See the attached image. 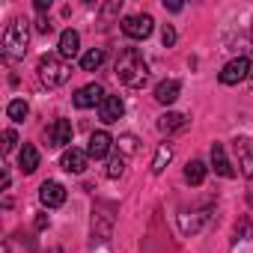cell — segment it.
I'll return each instance as SVG.
<instances>
[{"label": "cell", "mask_w": 253, "mask_h": 253, "mask_svg": "<svg viewBox=\"0 0 253 253\" xmlns=\"http://www.w3.org/2000/svg\"><path fill=\"white\" fill-rule=\"evenodd\" d=\"M116 78L119 84L131 86V89H140L146 81H149V66L143 60V54L137 48H125L116 60Z\"/></svg>", "instance_id": "1"}, {"label": "cell", "mask_w": 253, "mask_h": 253, "mask_svg": "<svg viewBox=\"0 0 253 253\" xmlns=\"http://www.w3.org/2000/svg\"><path fill=\"white\" fill-rule=\"evenodd\" d=\"M27 45H30V27L24 18H12L3 30V51L9 57H24L27 54Z\"/></svg>", "instance_id": "2"}, {"label": "cell", "mask_w": 253, "mask_h": 253, "mask_svg": "<svg viewBox=\"0 0 253 253\" xmlns=\"http://www.w3.org/2000/svg\"><path fill=\"white\" fill-rule=\"evenodd\" d=\"M69 75H72V69L60 57H54V54H48V57L39 60V81L45 86H60V84L69 81Z\"/></svg>", "instance_id": "3"}, {"label": "cell", "mask_w": 253, "mask_h": 253, "mask_svg": "<svg viewBox=\"0 0 253 253\" xmlns=\"http://www.w3.org/2000/svg\"><path fill=\"white\" fill-rule=\"evenodd\" d=\"M220 84H226V86H235V84H241V81H247L250 78V60L247 57H235V60H229L223 69H220Z\"/></svg>", "instance_id": "4"}, {"label": "cell", "mask_w": 253, "mask_h": 253, "mask_svg": "<svg viewBox=\"0 0 253 253\" xmlns=\"http://www.w3.org/2000/svg\"><path fill=\"white\" fill-rule=\"evenodd\" d=\"M152 15H128V18H122V33L128 36V39H146L152 33Z\"/></svg>", "instance_id": "5"}, {"label": "cell", "mask_w": 253, "mask_h": 253, "mask_svg": "<svg viewBox=\"0 0 253 253\" xmlns=\"http://www.w3.org/2000/svg\"><path fill=\"white\" fill-rule=\"evenodd\" d=\"M72 137H75V128H72V122H69V119H57L51 128H48V146H54V149L69 146Z\"/></svg>", "instance_id": "6"}, {"label": "cell", "mask_w": 253, "mask_h": 253, "mask_svg": "<svg viewBox=\"0 0 253 253\" xmlns=\"http://www.w3.org/2000/svg\"><path fill=\"white\" fill-rule=\"evenodd\" d=\"M104 98H107V95H104V89H101L98 84H86V86H81V89L75 92V107H81V110L98 107Z\"/></svg>", "instance_id": "7"}, {"label": "cell", "mask_w": 253, "mask_h": 253, "mask_svg": "<svg viewBox=\"0 0 253 253\" xmlns=\"http://www.w3.org/2000/svg\"><path fill=\"white\" fill-rule=\"evenodd\" d=\"M86 164H89V155L84 152V149H66L63 152V158H60V167L66 170V173H84L86 170Z\"/></svg>", "instance_id": "8"}, {"label": "cell", "mask_w": 253, "mask_h": 253, "mask_svg": "<svg viewBox=\"0 0 253 253\" xmlns=\"http://www.w3.org/2000/svg\"><path fill=\"white\" fill-rule=\"evenodd\" d=\"M39 200H42V206L57 209V206L66 203V188H63L60 182H42V188H39Z\"/></svg>", "instance_id": "9"}, {"label": "cell", "mask_w": 253, "mask_h": 253, "mask_svg": "<svg viewBox=\"0 0 253 253\" xmlns=\"http://www.w3.org/2000/svg\"><path fill=\"white\" fill-rule=\"evenodd\" d=\"M235 155H238V167L247 179H253V140L250 137H238L235 140Z\"/></svg>", "instance_id": "10"}, {"label": "cell", "mask_w": 253, "mask_h": 253, "mask_svg": "<svg viewBox=\"0 0 253 253\" xmlns=\"http://www.w3.org/2000/svg\"><path fill=\"white\" fill-rule=\"evenodd\" d=\"M122 113H125V104H122V98H119V95H107V98L98 104V116H101V122H104V125H110V122L122 119Z\"/></svg>", "instance_id": "11"}, {"label": "cell", "mask_w": 253, "mask_h": 253, "mask_svg": "<svg viewBox=\"0 0 253 253\" xmlns=\"http://www.w3.org/2000/svg\"><path fill=\"white\" fill-rule=\"evenodd\" d=\"M110 143H113V137H110L107 131H92V134H89L86 155H89V158H95V161H101V158L110 152Z\"/></svg>", "instance_id": "12"}, {"label": "cell", "mask_w": 253, "mask_h": 253, "mask_svg": "<svg viewBox=\"0 0 253 253\" xmlns=\"http://www.w3.org/2000/svg\"><path fill=\"white\" fill-rule=\"evenodd\" d=\"M179 92H182V84H179L176 78H167V81H161V84L155 86V101H158V104H173V101L179 98Z\"/></svg>", "instance_id": "13"}, {"label": "cell", "mask_w": 253, "mask_h": 253, "mask_svg": "<svg viewBox=\"0 0 253 253\" xmlns=\"http://www.w3.org/2000/svg\"><path fill=\"white\" fill-rule=\"evenodd\" d=\"M81 54V36L75 30H63L60 33V57L63 60H75Z\"/></svg>", "instance_id": "14"}, {"label": "cell", "mask_w": 253, "mask_h": 253, "mask_svg": "<svg viewBox=\"0 0 253 253\" xmlns=\"http://www.w3.org/2000/svg\"><path fill=\"white\" fill-rule=\"evenodd\" d=\"M211 167H214V173H220L223 179H232V176H235V170H232V164H229V158H226V152H223L220 143L211 146Z\"/></svg>", "instance_id": "15"}, {"label": "cell", "mask_w": 253, "mask_h": 253, "mask_svg": "<svg viewBox=\"0 0 253 253\" xmlns=\"http://www.w3.org/2000/svg\"><path fill=\"white\" fill-rule=\"evenodd\" d=\"M182 128H188V116L185 113H164L158 119V131L161 134H173V131H182Z\"/></svg>", "instance_id": "16"}, {"label": "cell", "mask_w": 253, "mask_h": 253, "mask_svg": "<svg viewBox=\"0 0 253 253\" xmlns=\"http://www.w3.org/2000/svg\"><path fill=\"white\" fill-rule=\"evenodd\" d=\"M209 220V211H191V217L182 211L179 214V226H182V232H188V235H194V232H200V226Z\"/></svg>", "instance_id": "17"}, {"label": "cell", "mask_w": 253, "mask_h": 253, "mask_svg": "<svg viewBox=\"0 0 253 253\" xmlns=\"http://www.w3.org/2000/svg\"><path fill=\"white\" fill-rule=\"evenodd\" d=\"M18 167H21V173H36V167H39V152H36V146L24 143V149L18 152Z\"/></svg>", "instance_id": "18"}, {"label": "cell", "mask_w": 253, "mask_h": 253, "mask_svg": "<svg viewBox=\"0 0 253 253\" xmlns=\"http://www.w3.org/2000/svg\"><path fill=\"white\" fill-rule=\"evenodd\" d=\"M185 179H188V185H203V179H206V164L203 161H188V167H185Z\"/></svg>", "instance_id": "19"}, {"label": "cell", "mask_w": 253, "mask_h": 253, "mask_svg": "<svg viewBox=\"0 0 253 253\" xmlns=\"http://www.w3.org/2000/svg\"><path fill=\"white\" fill-rule=\"evenodd\" d=\"M101 63H104V51H101V48H92V51H86V54L81 57V69H84V72H95Z\"/></svg>", "instance_id": "20"}, {"label": "cell", "mask_w": 253, "mask_h": 253, "mask_svg": "<svg viewBox=\"0 0 253 253\" xmlns=\"http://www.w3.org/2000/svg\"><path fill=\"white\" fill-rule=\"evenodd\" d=\"M170 158H173V149L164 143V146H158V152H155V161H152V173L158 176V173H164V167L170 164Z\"/></svg>", "instance_id": "21"}, {"label": "cell", "mask_w": 253, "mask_h": 253, "mask_svg": "<svg viewBox=\"0 0 253 253\" xmlns=\"http://www.w3.org/2000/svg\"><path fill=\"white\" fill-rule=\"evenodd\" d=\"M6 113H9V119H12V122H24V119H27V113H30V107H27V101L15 98V101H9Z\"/></svg>", "instance_id": "22"}, {"label": "cell", "mask_w": 253, "mask_h": 253, "mask_svg": "<svg viewBox=\"0 0 253 253\" xmlns=\"http://www.w3.org/2000/svg\"><path fill=\"white\" fill-rule=\"evenodd\" d=\"M116 146H119V155L131 158V155L137 152V137H134V134H122V137L116 140Z\"/></svg>", "instance_id": "23"}, {"label": "cell", "mask_w": 253, "mask_h": 253, "mask_svg": "<svg viewBox=\"0 0 253 253\" xmlns=\"http://www.w3.org/2000/svg\"><path fill=\"white\" fill-rule=\"evenodd\" d=\"M125 155H116V158H110V164H107V179H119L122 173H125Z\"/></svg>", "instance_id": "24"}, {"label": "cell", "mask_w": 253, "mask_h": 253, "mask_svg": "<svg viewBox=\"0 0 253 253\" xmlns=\"http://www.w3.org/2000/svg\"><path fill=\"white\" fill-rule=\"evenodd\" d=\"M161 42H164V48L176 45V30H173L170 24H164V30H161Z\"/></svg>", "instance_id": "25"}, {"label": "cell", "mask_w": 253, "mask_h": 253, "mask_svg": "<svg viewBox=\"0 0 253 253\" xmlns=\"http://www.w3.org/2000/svg\"><path fill=\"white\" fill-rule=\"evenodd\" d=\"M15 143H18L15 131H12V128H6V131H3V152H12V149H15Z\"/></svg>", "instance_id": "26"}, {"label": "cell", "mask_w": 253, "mask_h": 253, "mask_svg": "<svg viewBox=\"0 0 253 253\" xmlns=\"http://www.w3.org/2000/svg\"><path fill=\"white\" fill-rule=\"evenodd\" d=\"M250 232H253V226H250V220H241V226H235V235H244V238H247Z\"/></svg>", "instance_id": "27"}, {"label": "cell", "mask_w": 253, "mask_h": 253, "mask_svg": "<svg viewBox=\"0 0 253 253\" xmlns=\"http://www.w3.org/2000/svg\"><path fill=\"white\" fill-rule=\"evenodd\" d=\"M36 30H39V33H51V24H48L45 18H39V21H36Z\"/></svg>", "instance_id": "28"}, {"label": "cell", "mask_w": 253, "mask_h": 253, "mask_svg": "<svg viewBox=\"0 0 253 253\" xmlns=\"http://www.w3.org/2000/svg\"><path fill=\"white\" fill-rule=\"evenodd\" d=\"M164 6H167L170 12H182V3H176V0H170V3H167V0H164Z\"/></svg>", "instance_id": "29"}, {"label": "cell", "mask_w": 253, "mask_h": 253, "mask_svg": "<svg viewBox=\"0 0 253 253\" xmlns=\"http://www.w3.org/2000/svg\"><path fill=\"white\" fill-rule=\"evenodd\" d=\"M51 6V0H36V12H45Z\"/></svg>", "instance_id": "30"}, {"label": "cell", "mask_w": 253, "mask_h": 253, "mask_svg": "<svg viewBox=\"0 0 253 253\" xmlns=\"http://www.w3.org/2000/svg\"><path fill=\"white\" fill-rule=\"evenodd\" d=\"M45 226H48V217H45V214H39V217H36V229H45Z\"/></svg>", "instance_id": "31"}, {"label": "cell", "mask_w": 253, "mask_h": 253, "mask_svg": "<svg viewBox=\"0 0 253 253\" xmlns=\"http://www.w3.org/2000/svg\"><path fill=\"white\" fill-rule=\"evenodd\" d=\"M48 253H63V250H60V247H54V250H48Z\"/></svg>", "instance_id": "32"}]
</instances>
